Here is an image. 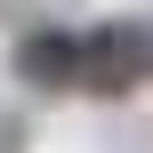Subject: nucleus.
<instances>
[{
	"label": "nucleus",
	"instance_id": "f257e3e1",
	"mask_svg": "<svg viewBox=\"0 0 153 153\" xmlns=\"http://www.w3.org/2000/svg\"><path fill=\"white\" fill-rule=\"evenodd\" d=\"M153 73V24L137 16H105L81 32V97H129Z\"/></svg>",
	"mask_w": 153,
	"mask_h": 153
},
{
	"label": "nucleus",
	"instance_id": "f03ea898",
	"mask_svg": "<svg viewBox=\"0 0 153 153\" xmlns=\"http://www.w3.org/2000/svg\"><path fill=\"white\" fill-rule=\"evenodd\" d=\"M8 73H16L24 89H40V97H73V89H81V32H65V24H32V32H16Z\"/></svg>",
	"mask_w": 153,
	"mask_h": 153
}]
</instances>
